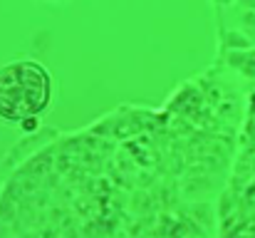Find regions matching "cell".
Here are the masks:
<instances>
[{"label": "cell", "instance_id": "7a4b0ae2", "mask_svg": "<svg viewBox=\"0 0 255 238\" xmlns=\"http://www.w3.org/2000/svg\"><path fill=\"white\" fill-rule=\"evenodd\" d=\"M42 2H50V5H62V2H70V0H42Z\"/></svg>", "mask_w": 255, "mask_h": 238}, {"label": "cell", "instance_id": "6da1fadb", "mask_svg": "<svg viewBox=\"0 0 255 238\" xmlns=\"http://www.w3.org/2000/svg\"><path fill=\"white\" fill-rule=\"evenodd\" d=\"M52 102V75L35 60H12L0 67V119L25 124L47 112Z\"/></svg>", "mask_w": 255, "mask_h": 238}]
</instances>
